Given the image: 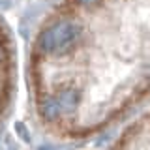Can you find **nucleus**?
<instances>
[{"mask_svg": "<svg viewBox=\"0 0 150 150\" xmlns=\"http://www.w3.org/2000/svg\"><path fill=\"white\" fill-rule=\"evenodd\" d=\"M28 92L47 137L84 141L150 101V0H56L28 49Z\"/></svg>", "mask_w": 150, "mask_h": 150, "instance_id": "1", "label": "nucleus"}, {"mask_svg": "<svg viewBox=\"0 0 150 150\" xmlns=\"http://www.w3.org/2000/svg\"><path fill=\"white\" fill-rule=\"evenodd\" d=\"M17 84L15 43L8 25L0 19V126L8 118Z\"/></svg>", "mask_w": 150, "mask_h": 150, "instance_id": "2", "label": "nucleus"}, {"mask_svg": "<svg viewBox=\"0 0 150 150\" xmlns=\"http://www.w3.org/2000/svg\"><path fill=\"white\" fill-rule=\"evenodd\" d=\"M112 148H150V107L143 109L120 129Z\"/></svg>", "mask_w": 150, "mask_h": 150, "instance_id": "3", "label": "nucleus"}]
</instances>
